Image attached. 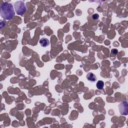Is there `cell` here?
<instances>
[{
  "mask_svg": "<svg viewBox=\"0 0 128 128\" xmlns=\"http://www.w3.org/2000/svg\"><path fill=\"white\" fill-rule=\"evenodd\" d=\"M0 14L2 18L5 20H11L14 17L15 13L13 6L11 3H3L1 6Z\"/></svg>",
  "mask_w": 128,
  "mask_h": 128,
  "instance_id": "cell-1",
  "label": "cell"
},
{
  "mask_svg": "<svg viewBox=\"0 0 128 128\" xmlns=\"http://www.w3.org/2000/svg\"><path fill=\"white\" fill-rule=\"evenodd\" d=\"M15 9L17 14L19 15H22L26 11V8L23 1H17L14 4Z\"/></svg>",
  "mask_w": 128,
  "mask_h": 128,
  "instance_id": "cell-2",
  "label": "cell"
},
{
  "mask_svg": "<svg viewBox=\"0 0 128 128\" xmlns=\"http://www.w3.org/2000/svg\"><path fill=\"white\" fill-rule=\"evenodd\" d=\"M87 79L91 82H95L97 80V78L95 75L92 73H89L87 74Z\"/></svg>",
  "mask_w": 128,
  "mask_h": 128,
  "instance_id": "cell-3",
  "label": "cell"
},
{
  "mask_svg": "<svg viewBox=\"0 0 128 128\" xmlns=\"http://www.w3.org/2000/svg\"><path fill=\"white\" fill-rule=\"evenodd\" d=\"M39 42L40 44H41V45L43 47H46L47 46H48L50 44V42L49 41V40L45 38H42L40 40Z\"/></svg>",
  "mask_w": 128,
  "mask_h": 128,
  "instance_id": "cell-4",
  "label": "cell"
},
{
  "mask_svg": "<svg viewBox=\"0 0 128 128\" xmlns=\"http://www.w3.org/2000/svg\"><path fill=\"white\" fill-rule=\"evenodd\" d=\"M97 87L99 90H102L104 86V83L102 81H99L97 83Z\"/></svg>",
  "mask_w": 128,
  "mask_h": 128,
  "instance_id": "cell-5",
  "label": "cell"
},
{
  "mask_svg": "<svg viewBox=\"0 0 128 128\" xmlns=\"http://www.w3.org/2000/svg\"><path fill=\"white\" fill-rule=\"evenodd\" d=\"M99 15L98 14H94L93 16V18L94 20H97V19H99Z\"/></svg>",
  "mask_w": 128,
  "mask_h": 128,
  "instance_id": "cell-6",
  "label": "cell"
},
{
  "mask_svg": "<svg viewBox=\"0 0 128 128\" xmlns=\"http://www.w3.org/2000/svg\"><path fill=\"white\" fill-rule=\"evenodd\" d=\"M118 50H116V49H113L112 50V52L114 54H117L118 53Z\"/></svg>",
  "mask_w": 128,
  "mask_h": 128,
  "instance_id": "cell-7",
  "label": "cell"
}]
</instances>
